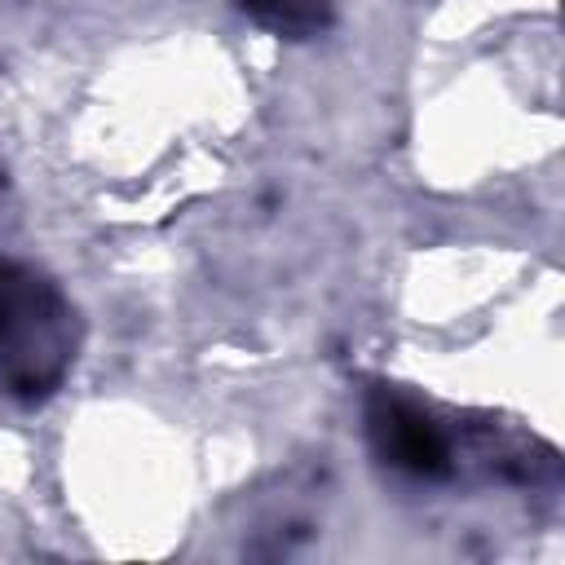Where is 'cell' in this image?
<instances>
[{"mask_svg": "<svg viewBox=\"0 0 565 565\" xmlns=\"http://www.w3.org/2000/svg\"><path fill=\"white\" fill-rule=\"evenodd\" d=\"M84 344V318L66 287L0 252V402L44 406L62 393Z\"/></svg>", "mask_w": 565, "mask_h": 565, "instance_id": "6da1fadb", "label": "cell"}, {"mask_svg": "<svg viewBox=\"0 0 565 565\" xmlns=\"http://www.w3.org/2000/svg\"><path fill=\"white\" fill-rule=\"evenodd\" d=\"M362 428L371 455L406 481H450L459 472L455 437L441 415L402 384H371L362 397Z\"/></svg>", "mask_w": 565, "mask_h": 565, "instance_id": "7a4b0ae2", "label": "cell"}, {"mask_svg": "<svg viewBox=\"0 0 565 565\" xmlns=\"http://www.w3.org/2000/svg\"><path fill=\"white\" fill-rule=\"evenodd\" d=\"M260 31L282 40H313L331 26L335 0H234Z\"/></svg>", "mask_w": 565, "mask_h": 565, "instance_id": "3957f363", "label": "cell"}]
</instances>
